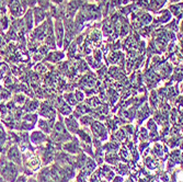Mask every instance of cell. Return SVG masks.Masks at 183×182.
I'll use <instances>...</instances> for the list:
<instances>
[{"label":"cell","mask_w":183,"mask_h":182,"mask_svg":"<svg viewBox=\"0 0 183 182\" xmlns=\"http://www.w3.org/2000/svg\"><path fill=\"white\" fill-rule=\"evenodd\" d=\"M158 97H157V93L156 92H151V96H150V103H151L154 106H157V104H158Z\"/></svg>","instance_id":"13"},{"label":"cell","mask_w":183,"mask_h":182,"mask_svg":"<svg viewBox=\"0 0 183 182\" xmlns=\"http://www.w3.org/2000/svg\"><path fill=\"white\" fill-rule=\"evenodd\" d=\"M92 132L96 135V136H100L102 138H105L106 136V131H105V127L99 122H94L92 124Z\"/></svg>","instance_id":"1"},{"label":"cell","mask_w":183,"mask_h":182,"mask_svg":"<svg viewBox=\"0 0 183 182\" xmlns=\"http://www.w3.org/2000/svg\"><path fill=\"white\" fill-rule=\"evenodd\" d=\"M9 157L12 160H15L17 162H20V154L15 147L11 148V150H10V153H9Z\"/></svg>","instance_id":"5"},{"label":"cell","mask_w":183,"mask_h":182,"mask_svg":"<svg viewBox=\"0 0 183 182\" xmlns=\"http://www.w3.org/2000/svg\"><path fill=\"white\" fill-rule=\"evenodd\" d=\"M29 182H35V181H32V180H30V181Z\"/></svg>","instance_id":"22"},{"label":"cell","mask_w":183,"mask_h":182,"mask_svg":"<svg viewBox=\"0 0 183 182\" xmlns=\"http://www.w3.org/2000/svg\"><path fill=\"white\" fill-rule=\"evenodd\" d=\"M15 100H13V102L18 103V104H22V103H24V99H25V97H24L22 93H19V94H15Z\"/></svg>","instance_id":"12"},{"label":"cell","mask_w":183,"mask_h":182,"mask_svg":"<svg viewBox=\"0 0 183 182\" xmlns=\"http://www.w3.org/2000/svg\"><path fill=\"white\" fill-rule=\"evenodd\" d=\"M171 1H173V2H174V1H179V0H171Z\"/></svg>","instance_id":"21"},{"label":"cell","mask_w":183,"mask_h":182,"mask_svg":"<svg viewBox=\"0 0 183 182\" xmlns=\"http://www.w3.org/2000/svg\"><path fill=\"white\" fill-rule=\"evenodd\" d=\"M64 99H65L66 102H68L69 106H75L77 104V100L75 98V93H66L64 96Z\"/></svg>","instance_id":"4"},{"label":"cell","mask_w":183,"mask_h":182,"mask_svg":"<svg viewBox=\"0 0 183 182\" xmlns=\"http://www.w3.org/2000/svg\"><path fill=\"white\" fill-rule=\"evenodd\" d=\"M25 23H27V27L28 29H31L32 25H33V22H32V15L31 13H28L27 15H25Z\"/></svg>","instance_id":"15"},{"label":"cell","mask_w":183,"mask_h":182,"mask_svg":"<svg viewBox=\"0 0 183 182\" xmlns=\"http://www.w3.org/2000/svg\"><path fill=\"white\" fill-rule=\"evenodd\" d=\"M28 2L30 3V5H32V6H34L36 3V0H28Z\"/></svg>","instance_id":"19"},{"label":"cell","mask_w":183,"mask_h":182,"mask_svg":"<svg viewBox=\"0 0 183 182\" xmlns=\"http://www.w3.org/2000/svg\"><path fill=\"white\" fill-rule=\"evenodd\" d=\"M87 103L88 104H90L91 106H94V108H96V106H98L101 104V101H100L99 98H96V97H94V98H90L89 100L87 101Z\"/></svg>","instance_id":"8"},{"label":"cell","mask_w":183,"mask_h":182,"mask_svg":"<svg viewBox=\"0 0 183 182\" xmlns=\"http://www.w3.org/2000/svg\"><path fill=\"white\" fill-rule=\"evenodd\" d=\"M39 106H40V103H39V101H35V100H33V101H30V103H29V106H28V109H29L30 111H34V110H36V109L39 108Z\"/></svg>","instance_id":"11"},{"label":"cell","mask_w":183,"mask_h":182,"mask_svg":"<svg viewBox=\"0 0 183 182\" xmlns=\"http://www.w3.org/2000/svg\"><path fill=\"white\" fill-rule=\"evenodd\" d=\"M96 168V163L93 162V160H91V159H89L87 162V169L89 171H93V169Z\"/></svg>","instance_id":"17"},{"label":"cell","mask_w":183,"mask_h":182,"mask_svg":"<svg viewBox=\"0 0 183 182\" xmlns=\"http://www.w3.org/2000/svg\"><path fill=\"white\" fill-rule=\"evenodd\" d=\"M56 37L59 46L62 45V40H63V25L60 22H56Z\"/></svg>","instance_id":"3"},{"label":"cell","mask_w":183,"mask_h":182,"mask_svg":"<svg viewBox=\"0 0 183 182\" xmlns=\"http://www.w3.org/2000/svg\"><path fill=\"white\" fill-rule=\"evenodd\" d=\"M49 57L47 58L48 60H51V62H57V60H59L60 58H63V54H58V53H52L49 54Z\"/></svg>","instance_id":"9"},{"label":"cell","mask_w":183,"mask_h":182,"mask_svg":"<svg viewBox=\"0 0 183 182\" xmlns=\"http://www.w3.org/2000/svg\"><path fill=\"white\" fill-rule=\"evenodd\" d=\"M59 112L64 115H67L71 113V109H70L69 104H63V106H60L59 108Z\"/></svg>","instance_id":"7"},{"label":"cell","mask_w":183,"mask_h":182,"mask_svg":"<svg viewBox=\"0 0 183 182\" xmlns=\"http://www.w3.org/2000/svg\"><path fill=\"white\" fill-rule=\"evenodd\" d=\"M34 15H35L36 22H37V23H39L40 21H42V20L44 19V12L42 11V10H40V9H35V11H34Z\"/></svg>","instance_id":"10"},{"label":"cell","mask_w":183,"mask_h":182,"mask_svg":"<svg viewBox=\"0 0 183 182\" xmlns=\"http://www.w3.org/2000/svg\"><path fill=\"white\" fill-rule=\"evenodd\" d=\"M40 127H41L42 129H44V131H45V132H48V131H49V128H48V123L46 122V121H44V120H41L40 121Z\"/></svg>","instance_id":"16"},{"label":"cell","mask_w":183,"mask_h":182,"mask_svg":"<svg viewBox=\"0 0 183 182\" xmlns=\"http://www.w3.org/2000/svg\"><path fill=\"white\" fill-rule=\"evenodd\" d=\"M66 125H67V128L71 132H76L78 128V124L77 121L74 116H68L66 118Z\"/></svg>","instance_id":"2"},{"label":"cell","mask_w":183,"mask_h":182,"mask_svg":"<svg viewBox=\"0 0 183 182\" xmlns=\"http://www.w3.org/2000/svg\"><path fill=\"white\" fill-rule=\"evenodd\" d=\"M43 138H44V135L40 132H35L31 135V139H32V141H34V143H39V141H41Z\"/></svg>","instance_id":"6"},{"label":"cell","mask_w":183,"mask_h":182,"mask_svg":"<svg viewBox=\"0 0 183 182\" xmlns=\"http://www.w3.org/2000/svg\"><path fill=\"white\" fill-rule=\"evenodd\" d=\"M54 1H55V2H60L62 0H54Z\"/></svg>","instance_id":"20"},{"label":"cell","mask_w":183,"mask_h":182,"mask_svg":"<svg viewBox=\"0 0 183 182\" xmlns=\"http://www.w3.org/2000/svg\"><path fill=\"white\" fill-rule=\"evenodd\" d=\"M40 5L43 8H46L48 6V0H40Z\"/></svg>","instance_id":"18"},{"label":"cell","mask_w":183,"mask_h":182,"mask_svg":"<svg viewBox=\"0 0 183 182\" xmlns=\"http://www.w3.org/2000/svg\"><path fill=\"white\" fill-rule=\"evenodd\" d=\"M75 98H76V100H77V102H81L84 98V93L82 92V91L77 90L75 92Z\"/></svg>","instance_id":"14"}]
</instances>
